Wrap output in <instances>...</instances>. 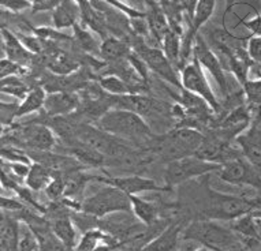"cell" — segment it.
Masks as SVG:
<instances>
[{
	"label": "cell",
	"mask_w": 261,
	"mask_h": 251,
	"mask_svg": "<svg viewBox=\"0 0 261 251\" xmlns=\"http://www.w3.org/2000/svg\"><path fill=\"white\" fill-rule=\"evenodd\" d=\"M130 212L137 218L138 222L142 226L149 227L159 220V209L156 205H153L149 201L142 200L141 197L130 196Z\"/></svg>",
	"instance_id": "obj_22"
},
{
	"label": "cell",
	"mask_w": 261,
	"mask_h": 251,
	"mask_svg": "<svg viewBox=\"0 0 261 251\" xmlns=\"http://www.w3.org/2000/svg\"><path fill=\"white\" fill-rule=\"evenodd\" d=\"M0 188H2V187H0Z\"/></svg>",
	"instance_id": "obj_49"
},
{
	"label": "cell",
	"mask_w": 261,
	"mask_h": 251,
	"mask_svg": "<svg viewBox=\"0 0 261 251\" xmlns=\"http://www.w3.org/2000/svg\"><path fill=\"white\" fill-rule=\"evenodd\" d=\"M97 180L103 182V183L116 187L126 196H137L142 192H167L171 191L170 188L166 186H160V184L153 180V179L144 178L140 175H130V176H97Z\"/></svg>",
	"instance_id": "obj_10"
},
{
	"label": "cell",
	"mask_w": 261,
	"mask_h": 251,
	"mask_svg": "<svg viewBox=\"0 0 261 251\" xmlns=\"http://www.w3.org/2000/svg\"><path fill=\"white\" fill-rule=\"evenodd\" d=\"M80 212L101 220L116 213H130V201L124 192L107 184L106 187L81 202Z\"/></svg>",
	"instance_id": "obj_5"
},
{
	"label": "cell",
	"mask_w": 261,
	"mask_h": 251,
	"mask_svg": "<svg viewBox=\"0 0 261 251\" xmlns=\"http://www.w3.org/2000/svg\"><path fill=\"white\" fill-rule=\"evenodd\" d=\"M200 194L196 197L194 205L198 206V218L194 220H208V221H232L236 218L258 210V200H249L240 196H232L226 192H219L208 186V183L200 186Z\"/></svg>",
	"instance_id": "obj_1"
},
{
	"label": "cell",
	"mask_w": 261,
	"mask_h": 251,
	"mask_svg": "<svg viewBox=\"0 0 261 251\" xmlns=\"http://www.w3.org/2000/svg\"><path fill=\"white\" fill-rule=\"evenodd\" d=\"M17 140L22 145L33 152H49L55 148V134L47 124H39L32 122L18 131Z\"/></svg>",
	"instance_id": "obj_12"
},
{
	"label": "cell",
	"mask_w": 261,
	"mask_h": 251,
	"mask_svg": "<svg viewBox=\"0 0 261 251\" xmlns=\"http://www.w3.org/2000/svg\"><path fill=\"white\" fill-rule=\"evenodd\" d=\"M17 251H39L36 238L26 226H19Z\"/></svg>",
	"instance_id": "obj_34"
},
{
	"label": "cell",
	"mask_w": 261,
	"mask_h": 251,
	"mask_svg": "<svg viewBox=\"0 0 261 251\" xmlns=\"http://www.w3.org/2000/svg\"><path fill=\"white\" fill-rule=\"evenodd\" d=\"M81 104L80 96L67 92H51L45 96L43 109L47 118H66L73 115Z\"/></svg>",
	"instance_id": "obj_14"
},
{
	"label": "cell",
	"mask_w": 261,
	"mask_h": 251,
	"mask_svg": "<svg viewBox=\"0 0 261 251\" xmlns=\"http://www.w3.org/2000/svg\"><path fill=\"white\" fill-rule=\"evenodd\" d=\"M218 176L228 184H246L257 190L260 188V168L250 164L244 157L223 162L222 168L218 171Z\"/></svg>",
	"instance_id": "obj_8"
},
{
	"label": "cell",
	"mask_w": 261,
	"mask_h": 251,
	"mask_svg": "<svg viewBox=\"0 0 261 251\" xmlns=\"http://www.w3.org/2000/svg\"><path fill=\"white\" fill-rule=\"evenodd\" d=\"M51 214H55L54 217L48 220L52 232L67 250L73 251L78 242V238H80L73 218L62 212H59V214H58L54 210L51 212Z\"/></svg>",
	"instance_id": "obj_16"
},
{
	"label": "cell",
	"mask_w": 261,
	"mask_h": 251,
	"mask_svg": "<svg viewBox=\"0 0 261 251\" xmlns=\"http://www.w3.org/2000/svg\"><path fill=\"white\" fill-rule=\"evenodd\" d=\"M74 33H75V40L78 41V45L86 52L93 53L94 51H100V45L97 44L96 39H94L89 30H86L84 26L78 22L73 26Z\"/></svg>",
	"instance_id": "obj_32"
},
{
	"label": "cell",
	"mask_w": 261,
	"mask_h": 251,
	"mask_svg": "<svg viewBox=\"0 0 261 251\" xmlns=\"http://www.w3.org/2000/svg\"><path fill=\"white\" fill-rule=\"evenodd\" d=\"M19 222L7 216H0V251H17Z\"/></svg>",
	"instance_id": "obj_25"
},
{
	"label": "cell",
	"mask_w": 261,
	"mask_h": 251,
	"mask_svg": "<svg viewBox=\"0 0 261 251\" xmlns=\"http://www.w3.org/2000/svg\"><path fill=\"white\" fill-rule=\"evenodd\" d=\"M215 9H216V2L215 0H200V2H197L192 21L188 25V29L192 30L193 33L198 34L200 29L214 15Z\"/></svg>",
	"instance_id": "obj_27"
},
{
	"label": "cell",
	"mask_w": 261,
	"mask_h": 251,
	"mask_svg": "<svg viewBox=\"0 0 261 251\" xmlns=\"http://www.w3.org/2000/svg\"><path fill=\"white\" fill-rule=\"evenodd\" d=\"M26 68L11 63L7 59H0V81L7 77H11V75H19L21 77V74H23Z\"/></svg>",
	"instance_id": "obj_40"
},
{
	"label": "cell",
	"mask_w": 261,
	"mask_h": 251,
	"mask_svg": "<svg viewBox=\"0 0 261 251\" xmlns=\"http://www.w3.org/2000/svg\"><path fill=\"white\" fill-rule=\"evenodd\" d=\"M60 0H32L30 9L33 13H43V11H54L58 7Z\"/></svg>",
	"instance_id": "obj_41"
},
{
	"label": "cell",
	"mask_w": 261,
	"mask_h": 251,
	"mask_svg": "<svg viewBox=\"0 0 261 251\" xmlns=\"http://www.w3.org/2000/svg\"><path fill=\"white\" fill-rule=\"evenodd\" d=\"M18 104L14 102H3L0 100V126L3 127H11L15 120Z\"/></svg>",
	"instance_id": "obj_35"
},
{
	"label": "cell",
	"mask_w": 261,
	"mask_h": 251,
	"mask_svg": "<svg viewBox=\"0 0 261 251\" xmlns=\"http://www.w3.org/2000/svg\"><path fill=\"white\" fill-rule=\"evenodd\" d=\"M180 89L197 96L206 102L212 112L220 111V104L218 98L215 96L214 90L208 83V79L205 77L204 70L200 67V64L194 58L192 62H189L182 70H180Z\"/></svg>",
	"instance_id": "obj_7"
},
{
	"label": "cell",
	"mask_w": 261,
	"mask_h": 251,
	"mask_svg": "<svg viewBox=\"0 0 261 251\" xmlns=\"http://www.w3.org/2000/svg\"><path fill=\"white\" fill-rule=\"evenodd\" d=\"M246 55L253 63H261V37L253 36L248 41L246 47Z\"/></svg>",
	"instance_id": "obj_39"
},
{
	"label": "cell",
	"mask_w": 261,
	"mask_h": 251,
	"mask_svg": "<svg viewBox=\"0 0 261 251\" xmlns=\"http://www.w3.org/2000/svg\"><path fill=\"white\" fill-rule=\"evenodd\" d=\"M70 152L74 156L75 160H78L82 164H86V165L90 166H103L106 164V157L103 154H100L99 152L90 149L88 146L81 145V144H75L70 148Z\"/></svg>",
	"instance_id": "obj_29"
},
{
	"label": "cell",
	"mask_w": 261,
	"mask_h": 251,
	"mask_svg": "<svg viewBox=\"0 0 261 251\" xmlns=\"http://www.w3.org/2000/svg\"><path fill=\"white\" fill-rule=\"evenodd\" d=\"M241 25H244L246 29L252 33L253 36H260V26H261V17L260 14H257L256 17L250 18L248 21H241Z\"/></svg>",
	"instance_id": "obj_43"
},
{
	"label": "cell",
	"mask_w": 261,
	"mask_h": 251,
	"mask_svg": "<svg viewBox=\"0 0 261 251\" xmlns=\"http://www.w3.org/2000/svg\"><path fill=\"white\" fill-rule=\"evenodd\" d=\"M25 208L21 201L9 198V197H3L0 194V210H6V212H21L22 209Z\"/></svg>",
	"instance_id": "obj_42"
},
{
	"label": "cell",
	"mask_w": 261,
	"mask_h": 251,
	"mask_svg": "<svg viewBox=\"0 0 261 251\" xmlns=\"http://www.w3.org/2000/svg\"><path fill=\"white\" fill-rule=\"evenodd\" d=\"M99 86L100 89L110 94V96H112V97L133 94V90L127 85V82L123 81L119 75H115V74H110V75H104V77L100 78Z\"/></svg>",
	"instance_id": "obj_28"
},
{
	"label": "cell",
	"mask_w": 261,
	"mask_h": 251,
	"mask_svg": "<svg viewBox=\"0 0 261 251\" xmlns=\"http://www.w3.org/2000/svg\"><path fill=\"white\" fill-rule=\"evenodd\" d=\"M237 145L240 146L241 154L245 160H248L257 168L261 164V128L260 119L256 120L245 130L242 134L236 138Z\"/></svg>",
	"instance_id": "obj_13"
},
{
	"label": "cell",
	"mask_w": 261,
	"mask_h": 251,
	"mask_svg": "<svg viewBox=\"0 0 261 251\" xmlns=\"http://www.w3.org/2000/svg\"><path fill=\"white\" fill-rule=\"evenodd\" d=\"M10 15H13V14H10L7 11H5L3 9H0V30H9L10 21H11Z\"/></svg>",
	"instance_id": "obj_45"
},
{
	"label": "cell",
	"mask_w": 261,
	"mask_h": 251,
	"mask_svg": "<svg viewBox=\"0 0 261 251\" xmlns=\"http://www.w3.org/2000/svg\"><path fill=\"white\" fill-rule=\"evenodd\" d=\"M145 5L148 6V10L145 11V19L148 23V29L159 45L162 44L164 36L168 32V25L166 21V17L162 11V7L159 5V2H145Z\"/></svg>",
	"instance_id": "obj_20"
},
{
	"label": "cell",
	"mask_w": 261,
	"mask_h": 251,
	"mask_svg": "<svg viewBox=\"0 0 261 251\" xmlns=\"http://www.w3.org/2000/svg\"><path fill=\"white\" fill-rule=\"evenodd\" d=\"M162 52L164 53V56L167 58V60L170 63L175 67V70L178 71V62H179V51H180V37H178L176 34L171 33L170 30L167 32V34L164 36L162 44Z\"/></svg>",
	"instance_id": "obj_30"
},
{
	"label": "cell",
	"mask_w": 261,
	"mask_h": 251,
	"mask_svg": "<svg viewBox=\"0 0 261 251\" xmlns=\"http://www.w3.org/2000/svg\"><path fill=\"white\" fill-rule=\"evenodd\" d=\"M244 251H246V250H244Z\"/></svg>",
	"instance_id": "obj_48"
},
{
	"label": "cell",
	"mask_w": 261,
	"mask_h": 251,
	"mask_svg": "<svg viewBox=\"0 0 261 251\" xmlns=\"http://www.w3.org/2000/svg\"><path fill=\"white\" fill-rule=\"evenodd\" d=\"M6 130H7V128L3 127V126H0V136H2V135H3V134H5Z\"/></svg>",
	"instance_id": "obj_46"
},
{
	"label": "cell",
	"mask_w": 261,
	"mask_h": 251,
	"mask_svg": "<svg viewBox=\"0 0 261 251\" xmlns=\"http://www.w3.org/2000/svg\"><path fill=\"white\" fill-rule=\"evenodd\" d=\"M184 227L182 220L171 221L160 234L156 235L152 240L146 243L140 251H178V244H179Z\"/></svg>",
	"instance_id": "obj_15"
},
{
	"label": "cell",
	"mask_w": 261,
	"mask_h": 251,
	"mask_svg": "<svg viewBox=\"0 0 261 251\" xmlns=\"http://www.w3.org/2000/svg\"><path fill=\"white\" fill-rule=\"evenodd\" d=\"M32 0H0V9L10 14L21 13L23 10L30 9Z\"/></svg>",
	"instance_id": "obj_37"
},
{
	"label": "cell",
	"mask_w": 261,
	"mask_h": 251,
	"mask_svg": "<svg viewBox=\"0 0 261 251\" xmlns=\"http://www.w3.org/2000/svg\"><path fill=\"white\" fill-rule=\"evenodd\" d=\"M45 96H47V92H45L43 86L29 88L25 97L22 98L21 102L18 104L15 119L41 111L44 106V101H45Z\"/></svg>",
	"instance_id": "obj_23"
},
{
	"label": "cell",
	"mask_w": 261,
	"mask_h": 251,
	"mask_svg": "<svg viewBox=\"0 0 261 251\" xmlns=\"http://www.w3.org/2000/svg\"><path fill=\"white\" fill-rule=\"evenodd\" d=\"M97 127L114 138L122 140H148L152 136L150 126L133 112L123 109H108L97 122Z\"/></svg>",
	"instance_id": "obj_3"
},
{
	"label": "cell",
	"mask_w": 261,
	"mask_h": 251,
	"mask_svg": "<svg viewBox=\"0 0 261 251\" xmlns=\"http://www.w3.org/2000/svg\"><path fill=\"white\" fill-rule=\"evenodd\" d=\"M52 22L55 30L73 27L80 22V7L74 0H60L59 5L52 11Z\"/></svg>",
	"instance_id": "obj_17"
},
{
	"label": "cell",
	"mask_w": 261,
	"mask_h": 251,
	"mask_svg": "<svg viewBox=\"0 0 261 251\" xmlns=\"http://www.w3.org/2000/svg\"><path fill=\"white\" fill-rule=\"evenodd\" d=\"M100 244H108L114 250L118 247V242L112 238L111 235L106 234L104 231H101L100 228L96 227V228L86 230L81 235V238H78V242L75 244V247H74L73 251H93Z\"/></svg>",
	"instance_id": "obj_21"
},
{
	"label": "cell",
	"mask_w": 261,
	"mask_h": 251,
	"mask_svg": "<svg viewBox=\"0 0 261 251\" xmlns=\"http://www.w3.org/2000/svg\"><path fill=\"white\" fill-rule=\"evenodd\" d=\"M0 34L3 37V49L6 53L5 59L25 68V64L30 59V53L18 40L15 33H13L11 30H0Z\"/></svg>",
	"instance_id": "obj_18"
},
{
	"label": "cell",
	"mask_w": 261,
	"mask_h": 251,
	"mask_svg": "<svg viewBox=\"0 0 261 251\" xmlns=\"http://www.w3.org/2000/svg\"><path fill=\"white\" fill-rule=\"evenodd\" d=\"M193 58L197 60L202 70H206L214 77L223 94L227 96L228 94V83H227L226 71H224L222 63H220L218 55L211 49L210 45L205 43V40L202 39L200 34H197V37L194 40Z\"/></svg>",
	"instance_id": "obj_11"
},
{
	"label": "cell",
	"mask_w": 261,
	"mask_h": 251,
	"mask_svg": "<svg viewBox=\"0 0 261 251\" xmlns=\"http://www.w3.org/2000/svg\"><path fill=\"white\" fill-rule=\"evenodd\" d=\"M180 236L184 240L200 243L210 251H228L241 246L240 239L230 228L208 220H193L184 227Z\"/></svg>",
	"instance_id": "obj_2"
},
{
	"label": "cell",
	"mask_w": 261,
	"mask_h": 251,
	"mask_svg": "<svg viewBox=\"0 0 261 251\" xmlns=\"http://www.w3.org/2000/svg\"><path fill=\"white\" fill-rule=\"evenodd\" d=\"M51 201H62L64 197V179L62 176H54L52 182L44 190Z\"/></svg>",
	"instance_id": "obj_36"
},
{
	"label": "cell",
	"mask_w": 261,
	"mask_h": 251,
	"mask_svg": "<svg viewBox=\"0 0 261 251\" xmlns=\"http://www.w3.org/2000/svg\"><path fill=\"white\" fill-rule=\"evenodd\" d=\"M100 55L106 60L118 62V60L127 58L130 55V48L124 40L110 37V39H104L100 45Z\"/></svg>",
	"instance_id": "obj_26"
},
{
	"label": "cell",
	"mask_w": 261,
	"mask_h": 251,
	"mask_svg": "<svg viewBox=\"0 0 261 251\" xmlns=\"http://www.w3.org/2000/svg\"><path fill=\"white\" fill-rule=\"evenodd\" d=\"M204 140V134L198 130L176 127L163 136L159 144V154L167 162L194 156Z\"/></svg>",
	"instance_id": "obj_4"
},
{
	"label": "cell",
	"mask_w": 261,
	"mask_h": 251,
	"mask_svg": "<svg viewBox=\"0 0 261 251\" xmlns=\"http://www.w3.org/2000/svg\"><path fill=\"white\" fill-rule=\"evenodd\" d=\"M136 55L145 63L148 70H150L152 73H154L158 77L162 78L163 81L180 88L178 71L168 62L167 58L164 56L160 48L148 47L145 44H142V45L136 48Z\"/></svg>",
	"instance_id": "obj_9"
},
{
	"label": "cell",
	"mask_w": 261,
	"mask_h": 251,
	"mask_svg": "<svg viewBox=\"0 0 261 251\" xmlns=\"http://www.w3.org/2000/svg\"><path fill=\"white\" fill-rule=\"evenodd\" d=\"M28 85L19 75H11L0 81V93L14 96L18 100H22L28 93Z\"/></svg>",
	"instance_id": "obj_31"
},
{
	"label": "cell",
	"mask_w": 261,
	"mask_h": 251,
	"mask_svg": "<svg viewBox=\"0 0 261 251\" xmlns=\"http://www.w3.org/2000/svg\"><path fill=\"white\" fill-rule=\"evenodd\" d=\"M78 7H80L81 25L85 29L97 32L103 37H106V34H107V22H106L104 13L92 7L90 2H78Z\"/></svg>",
	"instance_id": "obj_19"
},
{
	"label": "cell",
	"mask_w": 261,
	"mask_h": 251,
	"mask_svg": "<svg viewBox=\"0 0 261 251\" xmlns=\"http://www.w3.org/2000/svg\"><path fill=\"white\" fill-rule=\"evenodd\" d=\"M261 63H252L248 68V81H261Z\"/></svg>",
	"instance_id": "obj_44"
},
{
	"label": "cell",
	"mask_w": 261,
	"mask_h": 251,
	"mask_svg": "<svg viewBox=\"0 0 261 251\" xmlns=\"http://www.w3.org/2000/svg\"><path fill=\"white\" fill-rule=\"evenodd\" d=\"M77 68V64L74 63L73 60L67 58V56H60L54 62L51 66V70L56 74H71Z\"/></svg>",
	"instance_id": "obj_38"
},
{
	"label": "cell",
	"mask_w": 261,
	"mask_h": 251,
	"mask_svg": "<svg viewBox=\"0 0 261 251\" xmlns=\"http://www.w3.org/2000/svg\"><path fill=\"white\" fill-rule=\"evenodd\" d=\"M222 168V164L210 162L196 156L174 160L167 162L166 171H164V182L166 187L172 190V187L179 186L182 183L190 182L193 179L208 176L210 174L218 172Z\"/></svg>",
	"instance_id": "obj_6"
},
{
	"label": "cell",
	"mask_w": 261,
	"mask_h": 251,
	"mask_svg": "<svg viewBox=\"0 0 261 251\" xmlns=\"http://www.w3.org/2000/svg\"><path fill=\"white\" fill-rule=\"evenodd\" d=\"M55 175L48 166L40 164V162H33L30 164V170L28 176L25 178L26 187L30 191H43L47 188V186L52 182Z\"/></svg>",
	"instance_id": "obj_24"
},
{
	"label": "cell",
	"mask_w": 261,
	"mask_h": 251,
	"mask_svg": "<svg viewBox=\"0 0 261 251\" xmlns=\"http://www.w3.org/2000/svg\"><path fill=\"white\" fill-rule=\"evenodd\" d=\"M194 251H210V250H208V248H205V247H198V248H196V250H194Z\"/></svg>",
	"instance_id": "obj_47"
},
{
	"label": "cell",
	"mask_w": 261,
	"mask_h": 251,
	"mask_svg": "<svg viewBox=\"0 0 261 251\" xmlns=\"http://www.w3.org/2000/svg\"><path fill=\"white\" fill-rule=\"evenodd\" d=\"M244 89L245 98H246V104L248 106H256L258 108L261 100V81H248L242 86Z\"/></svg>",
	"instance_id": "obj_33"
}]
</instances>
